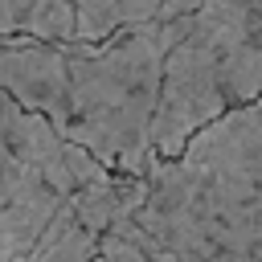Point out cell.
Masks as SVG:
<instances>
[{
    "label": "cell",
    "mask_w": 262,
    "mask_h": 262,
    "mask_svg": "<svg viewBox=\"0 0 262 262\" xmlns=\"http://www.w3.org/2000/svg\"><path fill=\"white\" fill-rule=\"evenodd\" d=\"M127 229L156 262H262V98L156 160Z\"/></svg>",
    "instance_id": "1"
},
{
    "label": "cell",
    "mask_w": 262,
    "mask_h": 262,
    "mask_svg": "<svg viewBox=\"0 0 262 262\" xmlns=\"http://www.w3.org/2000/svg\"><path fill=\"white\" fill-rule=\"evenodd\" d=\"M192 16V12H188ZM188 16H147L98 41H66V123L61 135L86 147L102 168L147 176L156 168V111L164 90V61Z\"/></svg>",
    "instance_id": "2"
},
{
    "label": "cell",
    "mask_w": 262,
    "mask_h": 262,
    "mask_svg": "<svg viewBox=\"0 0 262 262\" xmlns=\"http://www.w3.org/2000/svg\"><path fill=\"white\" fill-rule=\"evenodd\" d=\"M254 98H262V0H201L164 61L156 156H180L205 123Z\"/></svg>",
    "instance_id": "3"
},
{
    "label": "cell",
    "mask_w": 262,
    "mask_h": 262,
    "mask_svg": "<svg viewBox=\"0 0 262 262\" xmlns=\"http://www.w3.org/2000/svg\"><path fill=\"white\" fill-rule=\"evenodd\" d=\"M102 172L111 168L0 90V262H33L66 201Z\"/></svg>",
    "instance_id": "4"
},
{
    "label": "cell",
    "mask_w": 262,
    "mask_h": 262,
    "mask_svg": "<svg viewBox=\"0 0 262 262\" xmlns=\"http://www.w3.org/2000/svg\"><path fill=\"white\" fill-rule=\"evenodd\" d=\"M0 90L16 98L25 111L49 119L57 131L66 123V41L8 33L0 37Z\"/></svg>",
    "instance_id": "5"
},
{
    "label": "cell",
    "mask_w": 262,
    "mask_h": 262,
    "mask_svg": "<svg viewBox=\"0 0 262 262\" xmlns=\"http://www.w3.org/2000/svg\"><path fill=\"white\" fill-rule=\"evenodd\" d=\"M196 8H201V0H74L82 41H98V37H106L123 25L147 20V16H188Z\"/></svg>",
    "instance_id": "6"
},
{
    "label": "cell",
    "mask_w": 262,
    "mask_h": 262,
    "mask_svg": "<svg viewBox=\"0 0 262 262\" xmlns=\"http://www.w3.org/2000/svg\"><path fill=\"white\" fill-rule=\"evenodd\" d=\"M8 33L74 41L78 37L74 0H0V37Z\"/></svg>",
    "instance_id": "7"
},
{
    "label": "cell",
    "mask_w": 262,
    "mask_h": 262,
    "mask_svg": "<svg viewBox=\"0 0 262 262\" xmlns=\"http://www.w3.org/2000/svg\"><path fill=\"white\" fill-rule=\"evenodd\" d=\"M106 233H98L94 225H86L78 217V209L66 201V209L53 217V225L45 229V237L33 250V262H94L98 246Z\"/></svg>",
    "instance_id": "8"
},
{
    "label": "cell",
    "mask_w": 262,
    "mask_h": 262,
    "mask_svg": "<svg viewBox=\"0 0 262 262\" xmlns=\"http://www.w3.org/2000/svg\"><path fill=\"white\" fill-rule=\"evenodd\" d=\"M94 262H156V258L135 242V233H131L127 225H119V229H111V233L102 237Z\"/></svg>",
    "instance_id": "9"
}]
</instances>
